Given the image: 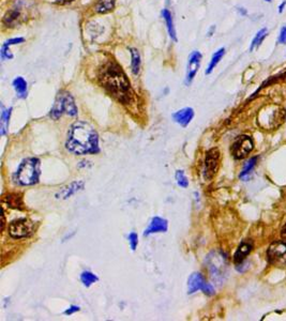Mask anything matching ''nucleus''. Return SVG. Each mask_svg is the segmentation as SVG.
I'll return each mask as SVG.
<instances>
[{
	"instance_id": "obj_1",
	"label": "nucleus",
	"mask_w": 286,
	"mask_h": 321,
	"mask_svg": "<svg viewBox=\"0 0 286 321\" xmlns=\"http://www.w3.org/2000/svg\"><path fill=\"white\" fill-rule=\"evenodd\" d=\"M102 87L124 104H129L133 98V90L126 73L115 60L110 59L102 64L99 71Z\"/></svg>"
},
{
	"instance_id": "obj_2",
	"label": "nucleus",
	"mask_w": 286,
	"mask_h": 321,
	"mask_svg": "<svg viewBox=\"0 0 286 321\" xmlns=\"http://www.w3.org/2000/svg\"><path fill=\"white\" fill-rule=\"evenodd\" d=\"M66 147L78 156L99 154V135L87 122L76 121L68 133Z\"/></svg>"
},
{
	"instance_id": "obj_3",
	"label": "nucleus",
	"mask_w": 286,
	"mask_h": 321,
	"mask_svg": "<svg viewBox=\"0 0 286 321\" xmlns=\"http://www.w3.org/2000/svg\"><path fill=\"white\" fill-rule=\"evenodd\" d=\"M40 160L28 158L20 165L16 172V181L22 186H34L40 179Z\"/></svg>"
},
{
	"instance_id": "obj_4",
	"label": "nucleus",
	"mask_w": 286,
	"mask_h": 321,
	"mask_svg": "<svg viewBox=\"0 0 286 321\" xmlns=\"http://www.w3.org/2000/svg\"><path fill=\"white\" fill-rule=\"evenodd\" d=\"M64 114H69V116L72 117L78 116V107L75 105L74 98L68 92H62L58 94L54 106H52L50 110V117L57 120L59 117H62Z\"/></svg>"
},
{
	"instance_id": "obj_5",
	"label": "nucleus",
	"mask_w": 286,
	"mask_h": 321,
	"mask_svg": "<svg viewBox=\"0 0 286 321\" xmlns=\"http://www.w3.org/2000/svg\"><path fill=\"white\" fill-rule=\"evenodd\" d=\"M267 260L274 266H286V241H276L269 246Z\"/></svg>"
},
{
	"instance_id": "obj_6",
	"label": "nucleus",
	"mask_w": 286,
	"mask_h": 321,
	"mask_svg": "<svg viewBox=\"0 0 286 321\" xmlns=\"http://www.w3.org/2000/svg\"><path fill=\"white\" fill-rule=\"evenodd\" d=\"M253 147L254 144L251 137L246 135H242L237 137L236 140L232 144V156L236 160H242L249 156L250 152L253 150Z\"/></svg>"
},
{
	"instance_id": "obj_7",
	"label": "nucleus",
	"mask_w": 286,
	"mask_h": 321,
	"mask_svg": "<svg viewBox=\"0 0 286 321\" xmlns=\"http://www.w3.org/2000/svg\"><path fill=\"white\" fill-rule=\"evenodd\" d=\"M34 232V225L32 222L26 218L13 220L9 226V234L14 239H22L32 236Z\"/></svg>"
},
{
	"instance_id": "obj_8",
	"label": "nucleus",
	"mask_w": 286,
	"mask_h": 321,
	"mask_svg": "<svg viewBox=\"0 0 286 321\" xmlns=\"http://www.w3.org/2000/svg\"><path fill=\"white\" fill-rule=\"evenodd\" d=\"M220 163V151L216 148L210 149L205 158L204 162V170H202V176H204V179L207 181L212 180L218 168H219Z\"/></svg>"
},
{
	"instance_id": "obj_9",
	"label": "nucleus",
	"mask_w": 286,
	"mask_h": 321,
	"mask_svg": "<svg viewBox=\"0 0 286 321\" xmlns=\"http://www.w3.org/2000/svg\"><path fill=\"white\" fill-rule=\"evenodd\" d=\"M202 290V292L212 296L214 294V289L212 286L206 282L204 276L200 273H193L188 280V294H192L194 292Z\"/></svg>"
},
{
	"instance_id": "obj_10",
	"label": "nucleus",
	"mask_w": 286,
	"mask_h": 321,
	"mask_svg": "<svg viewBox=\"0 0 286 321\" xmlns=\"http://www.w3.org/2000/svg\"><path fill=\"white\" fill-rule=\"evenodd\" d=\"M202 55L200 52H193L189 58V62H188V71H186V84H190L193 78L196 75L198 68L200 66Z\"/></svg>"
},
{
	"instance_id": "obj_11",
	"label": "nucleus",
	"mask_w": 286,
	"mask_h": 321,
	"mask_svg": "<svg viewBox=\"0 0 286 321\" xmlns=\"http://www.w3.org/2000/svg\"><path fill=\"white\" fill-rule=\"evenodd\" d=\"M85 186V183L82 181H74L70 183L69 186H66L62 188L59 192L56 194L57 198H60V200H68L74 194H76L80 190H82Z\"/></svg>"
},
{
	"instance_id": "obj_12",
	"label": "nucleus",
	"mask_w": 286,
	"mask_h": 321,
	"mask_svg": "<svg viewBox=\"0 0 286 321\" xmlns=\"http://www.w3.org/2000/svg\"><path fill=\"white\" fill-rule=\"evenodd\" d=\"M168 228V220H164L162 218H154L150 222L149 226L144 232V236H149V234H160V232H166Z\"/></svg>"
},
{
	"instance_id": "obj_13",
	"label": "nucleus",
	"mask_w": 286,
	"mask_h": 321,
	"mask_svg": "<svg viewBox=\"0 0 286 321\" xmlns=\"http://www.w3.org/2000/svg\"><path fill=\"white\" fill-rule=\"evenodd\" d=\"M193 117H194V110L193 108H191V107H186V108L180 110L177 112H175L174 116H172L175 122H177L178 124H180L184 128H186L190 124Z\"/></svg>"
},
{
	"instance_id": "obj_14",
	"label": "nucleus",
	"mask_w": 286,
	"mask_h": 321,
	"mask_svg": "<svg viewBox=\"0 0 286 321\" xmlns=\"http://www.w3.org/2000/svg\"><path fill=\"white\" fill-rule=\"evenodd\" d=\"M252 250H253V243L249 240L244 241L236 250V253L234 255V262L236 264L244 262V260L246 258V256L251 253Z\"/></svg>"
},
{
	"instance_id": "obj_15",
	"label": "nucleus",
	"mask_w": 286,
	"mask_h": 321,
	"mask_svg": "<svg viewBox=\"0 0 286 321\" xmlns=\"http://www.w3.org/2000/svg\"><path fill=\"white\" fill-rule=\"evenodd\" d=\"M22 18H22V10L20 9V8H13L12 10H10L6 14L4 22L6 25L10 26V27H14V26L18 25L20 22L22 20Z\"/></svg>"
},
{
	"instance_id": "obj_16",
	"label": "nucleus",
	"mask_w": 286,
	"mask_h": 321,
	"mask_svg": "<svg viewBox=\"0 0 286 321\" xmlns=\"http://www.w3.org/2000/svg\"><path fill=\"white\" fill-rule=\"evenodd\" d=\"M4 204H6L8 207L12 208V209H22V198L20 194L16 193H11V194H8L6 196H4V200H2Z\"/></svg>"
},
{
	"instance_id": "obj_17",
	"label": "nucleus",
	"mask_w": 286,
	"mask_h": 321,
	"mask_svg": "<svg viewBox=\"0 0 286 321\" xmlns=\"http://www.w3.org/2000/svg\"><path fill=\"white\" fill-rule=\"evenodd\" d=\"M116 0H99L96 4V11L100 14L110 12L115 8Z\"/></svg>"
},
{
	"instance_id": "obj_18",
	"label": "nucleus",
	"mask_w": 286,
	"mask_h": 321,
	"mask_svg": "<svg viewBox=\"0 0 286 321\" xmlns=\"http://www.w3.org/2000/svg\"><path fill=\"white\" fill-rule=\"evenodd\" d=\"M13 87L20 98H24L27 96V82L22 78H16L13 80Z\"/></svg>"
},
{
	"instance_id": "obj_19",
	"label": "nucleus",
	"mask_w": 286,
	"mask_h": 321,
	"mask_svg": "<svg viewBox=\"0 0 286 321\" xmlns=\"http://www.w3.org/2000/svg\"><path fill=\"white\" fill-rule=\"evenodd\" d=\"M162 15H163V18H164L165 22H166V25H168V34H170V38L174 41H177L176 30L174 27V22H172V14L168 10H164L162 12Z\"/></svg>"
},
{
	"instance_id": "obj_20",
	"label": "nucleus",
	"mask_w": 286,
	"mask_h": 321,
	"mask_svg": "<svg viewBox=\"0 0 286 321\" xmlns=\"http://www.w3.org/2000/svg\"><path fill=\"white\" fill-rule=\"evenodd\" d=\"M224 54H225V50L224 48H220L219 50L216 52L214 54L212 60H210V64L208 66V68L206 70V74H210L214 71V68L218 66V64L220 62V60L223 58Z\"/></svg>"
},
{
	"instance_id": "obj_21",
	"label": "nucleus",
	"mask_w": 286,
	"mask_h": 321,
	"mask_svg": "<svg viewBox=\"0 0 286 321\" xmlns=\"http://www.w3.org/2000/svg\"><path fill=\"white\" fill-rule=\"evenodd\" d=\"M80 280L85 287H90L92 285H94V282L99 280V278H98V276L94 273L90 271H84L80 275Z\"/></svg>"
},
{
	"instance_id": "obj_22",
	"label": "nucleus",
	"mask_w": 286,
	"mask_h": 321,
	"mask_svg": "<svg viewBox=\"0 0 286 321\" xmlns=\"http://www.w3.org/2000/svg\"><path fill=\"white\" fill-rule=\"evenodd\" d=\"M131 56H132V62H131V68H132V72L136 75L140 72V55L138 50L131 48Z\"/></svg>"
},
{
	"instance_id": "obj_23",
	"label": "nucleus",
	"mask_w": 286,
	"mask_h": 321,
	"mask_svg": "<svg viewBox=\"0 0 286 321\" xmlns=\"http://www.w3.org/2000/svg\"><path fill=\"white\" fill-rule=\"evenodd\" d=\"M267 36V29L266 28H262L260 29V32L255 34L254 39L251 43V46H250V50L253 52L255 48H258L260 45L262 43V41L265 40V38Z\"/></svg>"
},
{
	"instance_id": "obj_24",
	"label": "nucleus",
	"mask_w": 286,
	"mask_h": 321,
	"mask_svg": "<svg viewBox=\"0 0 286 321\" xmlns=\"http://www.w3.org/2000/svg\"><path fill=\"white\" fill-rule=\"evenodd\" d=\"M11 112L12 108L9 110H4L2 107V135L4 136L6 131H8V128H9V121H10V117H11Z\"/></svg>"
},
{
	"instance_id": "obj_25",
	"label": "nucleus",
	"mask_w": 286,
	"mask_h": 321,
	"mask_svg": "<svg viewBox=\"0 0 286 321\" xmlns=\"http://www.w3.org/2000/svg\"><path fill=\"white\" fill-rule=\"evenodd\" d=\"M256 160H258V158H252L251 160H248V162L244 166V170H242V174H240V178L244 179L246 177V176H249L251 174L254 166L256 165Z\"/></svg>"
},
{
	"instance_id": "obj_26",
	"label": "nucleus",
	"mask_w": 286,
	"mask_h": 321,
	"mask_svg": "<svg viewBox=\"0 0 286 321\" xmlns=\"http://www.w3.org/2000/svg\"><path fill=\"white\" fill-rule=\"evenodd\" d=\"M175 178H176L177 184H178L180 188H186L188 186H189V180H188L186 176L184 174V170H177V172H176V174H175Z\"/></svg>"
},
{
	"instance_id": "obj_27",
	"label": "nucleus",
	"mask_w": 286,
	"mask_h": 321,
	"mask_svg": "<svg viewBox=\"0 0 286 321\" xmlns=\"http://www.w3.org/2000/svg\"><path fill=\"white\" fill-rule=\"evenodd\" d=\"M129 243H130V246L132 248V250H135L138 248V236L135 232H131L129 234Z\"/></svg>"
},
{
	"instance_id": "obj_28",
	"label": "nucleus",
	"mask_w": 286,
	"mask_h": 321,
	"mask_svg": "<svg viewBox=\"0 0 286 321\" xmlns=\"http://www.w3.org/2000/svg\"><path fill=\"white\" fill-rule=\"evenodd\" d=\"M22 42H24V39H22V38H14V39L8 40L4 45V46H6V48H10L11 45H15V44L22 43Z\"/></svg>"
},
{
	"instance_id": "obj_29",
	"label": "nucleus",
	"mask_w": 286,
	"mask_h": 321,
	"mask_svg": "<svg viewBox=\"0 0 286 321\" xmlns=\"http://www.w3.org/2000/svg\"><path fill=\"white\" fill-rule=\"evenodd\" d=\"M279 43L285 44L286 43V26L281 29V32L279 36Z\"/></svg>"
},
{
	"instance_id": "obj_30",
	"label": "nucleus",
	"mask_w": 286,
	"mask_h": 321,
	"mask_svg": "<svg viewBox=\"0 0 286 321\" xmlns=\"http://www.w3.org/2000/svg\"><path fill=\"white\" fill-rule=\"evenodd\" d=\"M80 310V306H76V305H72V306H70L69 308H68L66 312H64V315H73L74 312H76Z\"/></svg>"
},
{
	"instance_id": "obj_31",
	"label": "nucleus",
	"mask_w": 286,
	"mask_h": 321,
	"mask_svg": "<svg viewBox=\"0 0 286 321\" xmlns=\"http://www.w3.org/2000/svg\"><path fill=\"white\" fill-rule=\"evenodd\" d=\"M281 236H282V239L284 241H286V224L283 226L282 228V232H281Z\"/></svg>"
},
{
	"instance_id": "obj_32",
	"label": "nucleus",
	"mask_w": 286,
	"mask_h": 321,
	"mask_svg": "<svg viewBox=\"0 0 286 321\" xmlns=\"http://www.w3.org/2000/svg\"><path fill=\"white\" fill-rule=\"evenodd\" d=\"M71 2H73V0H57V4H66Z\"/></svg>"
},
{
	"instance_id": "obj_33",
	"label": "nucleus",
	"mask_w": 286,
	"mask_h": 321,
	"mask_svg": "<svg viewBox=\"0 0 286 321\" xmlns=\"http://www.w3.org/2000/svg\"><path fill=\"white\" fill-rule=\"evenodd\" d=\"M285 6H286V2H283L281 4V6H279V11H280V12H282V11H283V8H284Z\"/></svg>"
},
{
	"instance_id": "obj_34",
	"label": "nucleus",
	"mask_w": 286,
	"mask_h": 321,
	"mask_svg": "<svg viewBox=\"0 0 286 321\" xmlns=\"http://www.w3.org/2000/svg\"><path fill=\"white\" fill-rule=\"evenodd\" d=\"M266 2H272V0H266Z\"/></svg>"
}]
</instances>
